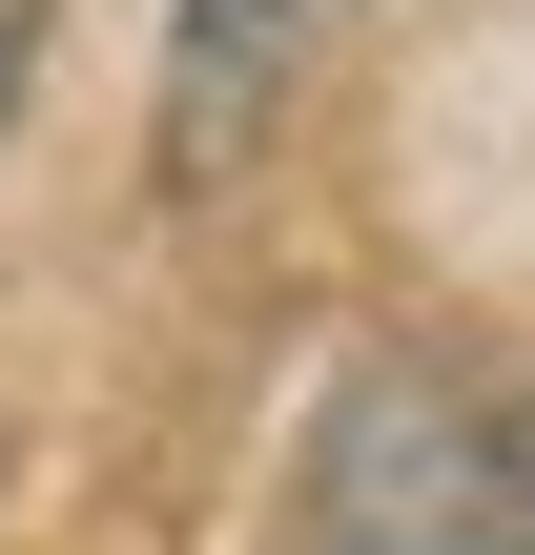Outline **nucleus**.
I'll return each instance as SVG.
<instances>
[{
    "mask_svg": "<svg viewBox=\"0 0 535 555\" xmlns=\"http://www.w3.org/2000/svg\"><path fill=\"white\" fill-rule=\"evenodd\" d=\"M309 535L330 555H535V494L433 371H371L309 453Z\"/></svg>",
    "mask_w": 535,
    "mask_h": 555,
    "instance_id": "f257e3e1",
    "label": "nucleus"
},
{
    "mask_svg": "<svg viewBox=\"0 0 535 555\" xmlns=\"http://www.w3.org/2000/svg\"><path fill=\"white\" fill-rule=\"evenodd\" d=\"M351 21H371V0H165V103H144L165 185H227V165L309 103V62H330Z\"/></svg>",
    "mask_w": 535,
    "mask_h": 555,
    "instance_id": "f03ea898",
    "label": "nucleus"
},
{
    "mask_svg": "<svg viewBox=\"0 0 535 555\" xmlns=\"http://www.w3.org/2000/svg\"><path fill=\"white\" fill-rule=\"evenodd\" d=\"M21 82H41V0H0V124H21Z\"/></svg>",
    "mask_w": 535,
    "mask_h": 555,
    "instance_id": "7ed1b4c3",
    "label": "nucleus"
},
{
    "mask_svg": "<svg viewBox=\"0 0 535 555\" xmlns=\"http://www.w3.org/2000/svg\"><path fill=\"white\" fill-rule=\"evenodd\" d=\"M495 453H515V494H535V412H515V433H495Z\"/></svg>",
    "mask_w": 535,
    "mask_h": 555,
    "instance_id": "20e7f679",
    "label": "nucleus"
}]
</instances>
